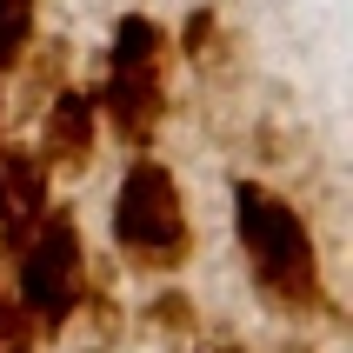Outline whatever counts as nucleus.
<instances>
[{
  "instance_id": "f257e3e1",
  "label": "nucleus",
  "mask_w": 353,
  "mask_h": 353,
  "mask_svg": "<svg viewBox=\"0 0 353 353\" xmlns=\"http://www.w3.org/2000/svg\"><path fill=\"white\" fill-rule=\"evenodd\" d=\"M234 234L240 254L254 267V287L267 307H280L287 320H307L327 307V280H320V247L307 234V220L260 180L234 187Z\"/></svg>"
},
{
  "instance_id": "f03ea898",
  "label": "nucleus",
  "mask_w": 353,
  "mask_h": 353,
  "mask_svg": "<svg viewBox=\"0 0 353 353\" xmlns=\"http://www.w3.org/2000/svg\"><path fill=\"white\" fill-rule=\"evenodd\" d=\"M114 247L140 274H180V267L194 260V227H187L180 187H174V174H167L160 160H134V167L120 174Z\"/></svg>"
},
{
  "instance_id": "7ed1b4c3",
  "label": "nucleus",
  "mask_w": 353,
  "mask_h": 353,
  "mask_svg": "<svg viewBox=\"0 0 353 353\" xmlns=\"http://www.w3.org/2000/svg\"><path fill=\"white\" fill-rule=\"evenodd\" d=\"M100 114L114 120L127 147H154L160 120H167V34L160 20L127 14L107 47V87H100Z\"/></svg>"
},
{
  "instance_id": "20e7f679",
  "label": "nucleus",
  "mask_w": 353,
  "mask_h": 353,
  "mask_svg": "<svg viewBox=\"0 0 353 353\" xmlns=\"http://www.w3.org/2000/svg\"><path fill=\"white\" fill-rule=\"evenodd\" d=\"M14 280H20V307L40 334H67L80 287H87V254H80V227L67 207H47L34 220V234L14 247Z\"/></svg>"
},
{
  "instance_id": "39448f33",
  "label": "nucleus",
  "mask_w": 353,
  "mask_h": 353,
  "mask_svg": "<svg viewBox=\"0 0 353 353\" xmlns=\"http://www.w3.org/2000/svg\"><path fill=\"white\" fill-rule=\"evenodd\" d=\"M47 214V160L34 147H0V254H14Z\"/></svg>"
},
{
  "instance_id": "423d86ee",
  "label": "nucleus",
  "mask_w": 353,
  "mask_h": 353,
  "mask_svg": "<svg viewBox=\"0 0 353 353\" xmlns=\"http://www.w3.org/2000/svg\"><path fill=\"white\" fill-rule=\"evenodd\" d=\"M94 140H100V100L94 94H54L47 100V120H40V160L60 167V174H80L94 160Z\"/></svg>"
},
{
  "instance_id": "0eeeda50",
  "label": "nucleus",
  "mask_w": 353,
  "mask_h": 353,
  "mask_svg": "<svg viewBox=\"0 0 353 353\" xmlns=\"http://www.w3.org/2000/svg\"><path fill=\"white\" fill-rule=\"evenodd\" d=\"M194 320H200L194 300L174 294V287H167V294H154L147 307H140V327H147L154 340H194Z\"/></svg>"
},
{
  "instance_id": "6e6552de",
  "label": "nucleus",
  "mask_w": 353,
  "mask_h": 353,
  "mask_svg": "<svg viewBox=\"0 0 353 353\" xmlns=\"http://www.w3.org/2000/svg\"><path fill=\"white\" fill-rule=\"evenodd\" d=\"M34 40V0H0V67H20Z\"/></svg>"
},
{
  "instance_id": "1a4fd4ad",
  "label": "nucleus",
  "mask_w": 353,
  "mask_h": 353,
  "mask_svg": "<svg viewBox=\"0 0 353 353\" xmlns=\"http://www.w3.org/2000/svg\"><path fill=\"white\" fill-rule=\"evenodd\" d=\"M0 353H34V320H27V307L7 300V294H0Z\"/></svg>"
},
{
  "instance_id": "9d476101",
  "label": "nucleus",
  "mask_w": 353,
  "mask_h": 353,
  "mask_svg": "<svg viewBox=\"0 0 353 353\" xmlns=\"http://www.w3.org/2000/svg\"><path fill=\"white\" fill-rule=\"evenodd\" d=\"M187 60H220V20H214V7H200V14L187 20Z\"/></svg>"
},
{
  "instance_id": "9b49d317",
  "label": "nucleus",
  "mask_w": 353,
  "mask_h": 353,
  "mask_svg": "<svg viewBox=\"0 0 353 353\" xmlns=\"http://www.w3.org/2000/svg\"><path fill=\"white\" fill-rule=\"evenodd\" d=\"M207 353H247V347H234V340H227V347H207Z\"/></svg>"
}]
</instances>
